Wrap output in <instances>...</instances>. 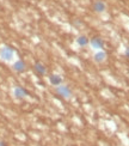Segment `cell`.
I'll return each instance as SVG.
<instances>
[{"label":"cell","instance_id":"obj_1","mask_svg":"<svg viewBox=\"0 0 129 146\" xmlns=\"http://www.w3.org/2000/svg\"><path fill=\"white\" fill-rule=\"evenodd\" d=\"M55 92H56L58 96L62 97V98H65V100H69L73 96L72 89L68 86V85H64V84L59 85V86H55Z\"/></svg>","mask_w":129,"mask_h":146},{"label":"cell","instance_id":"obj_2","mask_svg":"<svg viewBox=\"0 0 129 146\" xmlns=\"http://www.w3.org/2000/svg\"><path fill=\"white\" fill-rule=\"evenodd\" d=\"M90 44L93 49H97V50H104V46H105L104 41L99 36H93L92 38H90Z\"/></svg>","mask_w":129,"mask_h":146},{"label":"cell","instance_id":"obj_3","mask_svg":"<svg viewBox=\"0 0 129 146\" xmlns=\"http://www.w3.org/2000/svg\"><path fill=\"white\" fill-rule=\"evenodd\" d=\"M13 54H15V49L10 46H5L0 49V56L4 60H11L13 58Z\"/></svg>","mask_w":129,"mask_h":146},{"label":"cell","instance_id":"obj_4","mask_svg":"<svg viewBox=\"0 0 129 146\" xmlns=\"http://www.w3.org/2000/svg\"><path fill=\"white\" fill-rule=\"evenodd\" d=\"M92 10L96 13H103L107 10V4L103 1V0H95L92 3Z\"/></svg>","mask_w":129,"mask_h":146},{"label":"cell","instance_id":"obj_5","mask_svg":"<svg viewBox=\"0 0 129 146\" xmlns=\"http://www.w3.org/2000/svg\"><path fill=\"white\" fill-rule=\"evenodd\" d=\"M13 95H15V97H16L17 100H23L24 97L30 96V92H29L26 89H24L23 86H17L13 90Z\"/></svg>","mask_w":129,"mask_h":146},{"label":"cell","instance_id":"obj_6","mask_svg":"<svg viewBox=\"0 0 129 146\" xmlns=\"http://www.w3.org/2000/svg\"><path fill=\"white\" fill-rule=\"evenodd\" d=\"M48 79H49V83H50L53 86H59V85L64 84V78L60 74H50Z\"/></svg>","mask_w":129,"mask_h":146},{"label":"cell","instance_id":"obj_7","mask_svg":"<svg viewBox=\"0 0 129 146\" xmlns=\"http://www.w3.org/2000/svg\"><path fill=\"white\" fill-rule=\"evenodd\" d=\"M34 71L37 73V74L40 76V77H43L47 73V67L44 65H43L42 62H40V61H36L35 62V65H34Z\"/></svg>","mask_w":129,"mask_h":146},{"label":"cell","instance_id":"obj_8","mask_svg":"<svg viewBox=\"0 0 129 146\" xmlns=\"http://www.w3.org/2000/svg\"><path fill=\"white\" fill-rule=\"evenodd\" d=\"M105 59H107V53L104 52V50H98L93 54V61L97 62V64H102L105 61Z\"/></svg>","mask_w":129,"mask_h":146},{"label":"cell","instance_id":"obj_9","mask_svg":"<svg viewBox=\"0 0 129 146\" xmlns=\"http://www.w3.org/2000/svg\"><path fill=\"white\" fill-rule=\"evenodd\" d=\"M75 42H77V44L79 47L84 48V47H87L90 44V38L86 35H79L77 37V40H75Z\"/></svg>","mask_w":129,"mask_h":146},{"label":"cell","instance_id":"obj_10","mask_svg":"<svg viewBox=\"0 0 129 146\" xmlns=\"http://www.w3.org/2000/svg\"><path fill=\"white\" fill-rule=\"evenodd\" d=\"M25 67H26V65L23 60H17V61L13 64V66H12V68L18 73H23L24 71H25Z\"/></svg>","mask_w":129,"mask_h":146},{"label":"cell","instance_id":"obj_11","mask_svg":"<svg viewBox=\"0 0 129 146\" xmlns=\"http://www.w3.org/2000/svg\"><path fill=\"white\" fill-rule=\"evenodd\" d=\"M73 27H75V28H80L81 25H83V22L80 21V19H78V18H77V19H74V21H73Z\"/></svg>","mask_w":129,"mask_h":146},{"label":"cell","instance_id":"obj_12","mask_svg":"<svg viewBox=\"0 0 129 146\" xmlns=\"http://www.w3.org/2000/svg\"><path fill=\"white\" fill-rule=\"evenodd\" d=\"M124 56L129 59V47H127V48H126V50H124Z\"/></svg>","mask_w":129,"mask_h":146},{"label":"cell","instance_id":"obj_13","mask_svg":"<svg viewBox=\"0 0 129 146\" xmlns=\"http://www.w3.org/2000/svg\"><path fill=\"white\" fill-rule=\"evenodd\" d=\"M0 146H7V144L4 143V141H0Z\"/></svg>","mask_w":129,"mask_h":146}]
</instances>
